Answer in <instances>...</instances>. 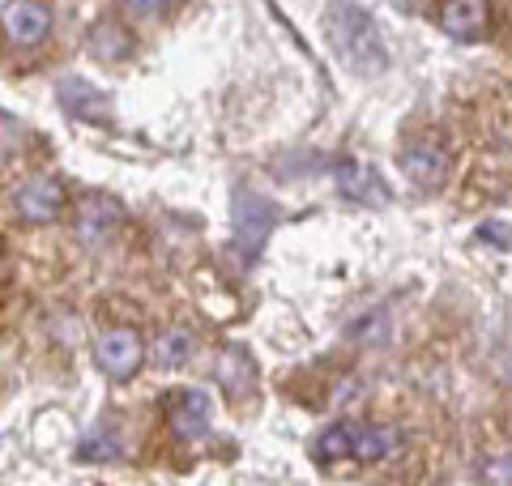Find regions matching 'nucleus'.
Here are the masks:
<instances>
[{
    "label": "nucleus",
    "instance_id": "f257e3e1",
    "mask_svg": "<svg viewBox=\"0 0 512 486\" xmlns=\"http://www.w3.org/2000/svg\"><path fill=\"white\" fill-rule=\"evenodd\" d=\"M402 435L393 427H376V423H338L316 440V457L320 461H384L393 457Z\"/></svg>",
    "mask_w": 512,
    "mask_h": 486
},
{
    "label": "nucleus",
    "instance_id": "f03ea898",
    "mask_svg": "<svg viewBox=\"0 0 512 486\" xmlns=\"http://www.w3.org/2000/svg\"><path fill=\"white\" fill-rule=\"evenodd\" d=\"M325 26H329V39L338 43V52L355 64V69H367L363 52H372L380 64H384V52H380V39H376V26L367 18V9H355V5H333L325 9Z\"/></svg>",
    "mask_w": 512,
    "mask_h": 486
},
{
    "label": "nucleus",
    "instance_id": "7ed1b4c3",
    "mask_svg": "<svg viewBox=\"0 0 512 486\" xmlns=\"http://www.w3.org/2000/svg\"><path fill=\"white\" fill-rule=\"evenodd\" d=\"M274 222H278V205H269L265 197H252V192H235V252L244 261L261 252Z\"/></svg>",
    "mask_w": 512,
    "mask_h": 486
},
{
    "label": "nucleus",
    "instance_id": "20e7f679",
    "mask_svg": "<svg viewBox=\"0 0 512 486\" xmlns=\"http://www.w3.org/2000/svg\"><path fill=\"white\" fill-rule=\"evenodd\" d=\"M141 359H146V346H141L137 329H107L99 342H94V363H99L111 380H133Z\"/></svg>",
    "mask_w": 512,
    "mask_h": 486
},
{
    "label": "nucleus",
    "instance_id": "39448f33",
    "mask_svg": "<svg viewBox=\"0 0 512 486\" xmlns=\"http://www.w3.org/2000/svg\"><path fill=\"white\" fill-rule=\"evenodd\" d=\"M167 423L175 427L180 440H201L210 431V397L201 388H188V393H175L167 401Z\"/></svg>",
    "mask_w": 512,
    "mask_h": 486
},
{
    "label": "nucleus",
    "instance_id": "423d86ee",
    "mask_svg": "<svg viewBox=\"0 0 512 486\" xmlns=\"http://www.w3.org/2000/svg\"><path fill=\"white\" fill-rule=\"evenodd\" d=\"M5 35L22 47H35L47 30H52V9L35 5V0H18V5H5Z\"/></svg>",
    "mask_w": 512,
    "mask_h": 486
},
{
    "label": "nucleus",
    "instance_id": "0eeeda50",
    "mask_svg": "<svg viewBox=\"0 0 512 486\" xmlns=\"http://www.w3.org/2000/svg\"><path fill=\"white\" fill-rule=\"evenodd\" d=\"M487 22H491V9L483 5V0H448V5H440V26L453 39L478 43L487 35Z\"/></svg>",
    "mask_w": 512,
    "mask_h": 486
},
{
    "label": "nucleus",
    "instance_id": "6e6552de",
    "mask_svg": "<svg viewBox=\"0 0 512 486\" xmlns=\"http://www.w3.org/2000/svg\"><path fill=\"white\" fill-rule=\"evenodd\" d=\"M116 226H120V205L111 197H103V192L86 197L82 209H77V239L82 243H103Z\"/></svg>",
    "mask_w": 512,
    "mask_h": 486
},
{
    "label": "nucleus",
    "instance_id": "1a4fd4ad",
    "mask_svg": "<svg viewBox=\"0 0 512 486\" xmlns=\"http://www.w3.org/2000/svg\"><path fill=\"white\" fill-rule=\"evenodd\" d=\"M56 94H60V107L69 111V116H77V120H111L107 94H99L94 86H86L82 77H64Z\"/></svg>",
    "mask_w": 512,
    "mask_h": 486
},
{
    "label": "nucleus",
    "instance_id": "9d476101",
    "mask_svg": "<svg viewBox=\"0 0 512 486\" xmlns=\"http://www.w3.org/2000/svg\"><path fill=\"white\" fill-rule=\"evenodd\" d=\"M402 167H406V175L419 188H436L444 180L448 162H444V150H440L436 141H410L406 150H402Z\"/></svg>",
    "mask_w": 512,
    "mask_h": 486
},
{
    "label": "nucleus",
    "instance_id": "9b49d317",
    "mask_svg": "<svg viewBox=\"0 0 512 486\" xmlns=\"http://www.w3.org/2000/svg\"><path fill=\"white\" fill-rule=\"evenodd\" d=\"M64 205V188L56 180H30L18 192V214L26 222H52Z\"/></svg>",
    "mask_w": 512,
    "mask_h": 486
},
{
    "label": "nucleus",
    "instance_id": "f8f14e48",
    "mask_svg": "<svg viewBox=\"0 0 512 486\" xmlns=\"http://www.w3.org/2000/svg\"><path fill=\"white\" fill-rule=\"evenodd\" d=\"M214 376L222 380V388H227L231 397H244L248 388H252L256 371H252V359H248L244 350H222L218 363H214Z\"/></svg>",
    "mask_w": 512,
    "mask_h": 486
},
{
    "label": "nucleus",
    "instance_id": "ddd939ff",
    "mask_svg": "<svg viewBox=\"0 0 512 486\" xmlns=\"http://www.w3.org/2000/svg\"><path fill=\"white\" fill-rule=\"evenodd\" d=\"M192 333H184V329H171V333H163L154 342V363L158 367H180V363H188L192 359Z\"/></svg>",
    "mask_w": 512,
    "mask_h": 486
},
{
    "label": "nucleus",
    "instance_id": "4468645a",
    "mask_svg": "<svg viewBox=\"0 0 512 486\" xmlns=\"http://www.w3.org/2000/svg\"><path fill=\"white\" fill-rule=\"evenodd\" d=\"M90 47H94V56H103V60H120L128 52V39L116 35V26L111 22H103V26L90 30Z\"/></svg>",
    "mask_w": 512,
    "mask_h": 486
},
{
    "label": "nucleus",
    "instance_id": "2eb2a0df",
    "mask_svg": "<svg viewBox=\"0 0 512 486\" xmlns=\"http://www.w3.org/2000/svg\"><path fill=\"white\" fill-rule=\"evenodd\" d=\"M111 457H120V444L107 435V427L90 431L82 440V461H111Z\"/></svg>",
    "mask_w": 512,
    "mask_h": 486
}]
</instances>
